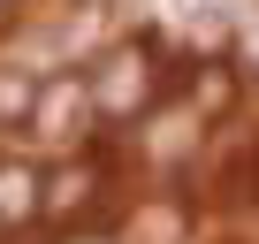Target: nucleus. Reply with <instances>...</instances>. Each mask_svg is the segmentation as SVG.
Here are the masks:
<instances>
[{"label":"nucleus","mask_w":259,"mask_h":244,"mask_svg":"<svg viewBox=\"0 0 259 244\" xmlns=\"http://www.w3.org/2000/svg\"><path fill=\"white\" fill-rule=\"evenodd\" d=\"M84 107H92V99H84L76 84H54V92H46V107H38V130H46V138H76Z\"/></svg>","instance_id":"obj_1"},{"label":"nucleus","mask_w":259,"mask_h":244,"mask_svg":"<svg viewBox=\"0 0 259 244\" xmlns=\"http://www.w3.org/2000/svg\"><path fill=\"white\" fill-rule=\"evenodd\" d=\"M107 69H114V76L99 84V99H107V107H130V99H145V61H138V54H122V61H107Z\"/></svg>","instance_id":"obj_2"},{"label":"nucleus","mask_w":259,"mask_h":244,"mask_svg":"<svg viewBox=\"0 0 259 244\" xmlns=\"http://www.w3.org/2000/svg\"><path fill=\"white\" fill-rule=\"evenodd\" d=\"M31 206H38V183H31V168H0V214H16V221H23Z\"/></svg>","instance_id":"obj_3"},{"label":"nucleus","mask_w":259,"mask_h":244,"mask_svg":"<svg viewBox=\"0 0 259 244\" xmlns=\"http://www.w3.org/2000/svg\"><path fill=\"white\" fill-rule=\"evenodd\" d=\"M84 191H92V176H76V168H69V176H61V183H54V206H76V198H84Z\"/></svg>","instance_id":"obj_4"}]
</instances>
